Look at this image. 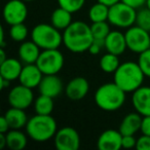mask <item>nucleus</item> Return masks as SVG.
I'll return each mask as SVG.
<instances>
[{"instance_id": "f8f14e48", "label": "nucleus", "mask_w": 150, "mask_h": 150, "mask_svg": "<svg viewBox=\"0 0 150 150\" xmlns=\"http://www.w3.org/2000/svg\"><path fill=\"white\" fill-rule=\"evenodd\" d=\"M90 92V83L82 76L74 77L66 84L65 94L71 101H79L88 96Z\"/></svg>"}, {"instance_id": "f03ea898", "label": "nucleus", "mask_w": 150, "mask_h": 150, "mask_svg": "<svg viewBox=\"0 0 150 150\" xmlns=\"http://www.w3.org/2000/svg\"><path fill=\"white\" fill-rule=\"evenodd\" d=\"M127 93L121 90L114 81L106 82L99 86L94 95L96 105L103 111L113 112L125 105Z\"/></svg>"}, {"instance_id": "1a4fd4ad", "label": "nucleus", "mask_w": 150, "mask_h": 150, "mask_svg": "<svg viewBox=\"0 0 150 150\" xmlns=\"http://www.w3.org/2000/svg\"><path fill=\"white\" fill-rule=\"evenodd\" d=\"M80 136L72 127H64L57 131L54 144L58 150H78L80 147Z\"/></svg>"}, {"instance_id": "412c9836", "label": "nucleus", "mask_w": 150, "mask_h": 150, "mask_svg": "<svg viewBox=\"0 0 150 150\" xmlns=\"http://www.w3.org/2000/svg\"><path fill=\"white\" fill-rule=\"evenodd\" d=\"M4 116L8 121L11 129H21L23 127H26L28 120H29L27 113H26V111L24 109L15 108V107H11L5 112Z\"/></svg>"}, {"instance_id": "20e7f679", "label": "nucleus", "mask_w": 150, "mask_h": 150, "mask_svg": "<svg viewBox=\"0 0 150 150\" xmlns=\"http://www.w3.org/2000/svg\"><path fill=\"white\" fill-rule=\"evenodd\" d=\"M25 129L27 135L33 141L46 142L50 139H54L58 131V125L52 114H35L29 118Z\"/></svg>"}, {"instance_id": "c756f323", "label": "nucleus", "mask_w": 150, "mask_h": 150, "mask_svg": "<svg viewBox=\"0 0 150 150\" xmlns=\"http://www.w3.org/2000/svg\"><path fill=\"white\" fill-rule=\"evenodd\" d=\"M59 3V6L75 13L79 11L83 7L86 0H57Z\"/></svg>"}, {"instance_id": "2eb2a0df", "label": "nucleus", "mask_w": 150, "mask_h": 150, "mask_svg": "<svg viewBox=\"0 0 150 150\" xmlns=\"http://www.w3.org/2000/svg\"><path fill=\"white\" fill-rule=\"evenodd\" d=\"M132 104L142 116L150 115V86H142L132 93Z\"/></svg>"}, {"instance_id": "72a5a7b5", "label": "nucleus", "mask_w": 150, "mask_h": 150, "mask_svg": "<svg viewBox=\"0 0 150 150\" xmlns=\"http://www.w3.org/2000/svg\"><path fill=\"white\" fill-rule=\"evenodd\" d=\"M136 143H137V139L134 137V135L122 136V141H121V146H122V148H125V149L136 148Z\"/></svg>"}, {"instance_id": "58836bf2", "label": "nucleus", "mask_w": 150, "mask_h": 150, "mask_svg": "<svg viewBox=\"0 0 150 150\" xmlns=\"http://www.w3.org/2000/svg\"><path fill=\"white\" fill-rule=\"evenodd\" d=\"M11 80L6 79V78H3L1 77V84H0V88H1V90H4V88H7L9 86V84H11Z\"/></svg>"}, {"instance_id": "6ab92c4d", "label": "nucleus", "mask_w": 150, "mask_h": 150, "mask_svg": "<svg viewBox=\"0 0 150 150\" xmlns=\"http://www.w3.org/2000/svg\"><path fill=\"white\" fill-rule=\"evenodd\" d=\"M23 69L22 61L15 58H7L4 62L0 63V76L13 81L19 79L20 74Z\"/></svg>"}, {"instance_id": "423d86ee", "label": "nucleus", "mask_w": 150, "mask_h": 150, "mask_svg": "<svg viewBox=\"0 0 150 150\" xmlns=\"http://www.w3.org/2000/svg\"><path fill=\"white\" fill-rule=\"evenodd\" d=\"M137 9L119 1L109 6L108 22L118 29H127L136 24Z\"/></svg>"}, {"instance_id": "a211bd4d", "label": "nucleus", "mask_w": 150, "mask_h": 150, "mask_svg": "<svg viewBox=\"0 0 150 150\" xmlns=\"http://www.w3.org/2000/svg\"><path fill=\"white\" fill-rule=\"evenodd\" d=\"M41 48L33 41H23L19 46V59L23 64H35L41 52Z\"/></svg>"}, {"instance_id": "f704fd0d", "label": "nucleus", "mask_w": 150, "mask_h": 150, "mask_svg": "<svg viewBox=\"0 0 150 150\" xmlns=\"http://www.w3.org/2000/svg\"><path fill=\"white\" fill-rule=\"evenodd\" d=\"M141 134L143 135L150 136V115L142 117V123H141Z\"/></svg>"}, {"instance_id": "7c9ffc66", "label": "nucleus", "mask_w": 150, "mask_h": 150, "mask_svg": "<svg viewBox=\"0 0 150 150\" xmlns=\"http://www.w3.org/2000/svg\"><path fill=\"white\" fill-rule=\"evenodd\" d=\"M137 62L140 65L146 77L150 78V48L139 54Z\"/></svg>"}, {"instance_id": "4468645a", "label": "nucleus", "mask_w": 150, "mask_h": 150, "mask_svg": "<svg viewBox=\"0 0 150 150\" xmlns=\"http://www.w3.org/2000/svg\"><path fill=\"white\" fill-rule=\"evenodd\" d=\"M122 135L119 129H109L102 132L97 140V147L100 150H119L121 146Z\"/></svg>"}, {"instance_id": "a878e982", "label": "nucleus", "mask_w": 150, "mask_h": 150, "mask_svg": "<svg viewBox=\"0 0 150 150\" xmlns=\"http://www.w3.org/2000/svg\"><path fill=\"white\" fill-rule=\"evenodd\" d=\"M109 6L102 2H97L88 11V19L92 23L108 21Z\"/></svg>"}, {"instance_id": "c85d7f7f", "label": "nucleus", "mask_w": 150, "mask_h": 150, "mask_svg": "<svg viewBox=\"0 0 150 150\" xmlns=\"http://www.w3.org/2000/svg\"><path fill=\"white\" fill-rule=\"evenodd\" d=\"M135 25L150 32V9L148 7H141L137 11Z\"/></svg>"}, {"instance_id": "4be33fe9", "label": "nucleus", "mask_w": 150, "mask_h": 150, "mask_svg": "<svg viewBox=\"0 0 150 150\" xmlns=\"http://www.w3.org/2000/svg\"><path fill=\"white\" fill-rule=\"evenodd\" d=\"M5 136H6L7 147L11 150H23L27 146L29 136L21 129H11L5 134Z\"/></svg>"}, {"instance_id": "f3484780", "label": "nucleus", "mask_w": 150, "mask_h": 150, "mask_svg": "<svg viewBox=\"0 0 150 150\" xmlns=\"http://www.w3.org/2000/svg\"><path fill=\"white\" fill-rule=\"evenodd\" d=\"M105 50L106 52L117 56L125 54V52L127 50L125 33L119 30L110 31V33L105 38Z\"/></svg>"}, {"instance_id": "2f4dec72", "label": "nucleus", "mask_w": 150, "mask_h": 150, "mask_svg": "<svg viewBox=\"0 0 150 150\" xmlns=\"http://www.w3.org/2000/svg\"><path fill=\"white\" fill-rule=\"evenodd\" d=\"M136 149L137 150H150V136L143 135V134H142V135L137 139Z\"/></svg>"}, {"instance_id": "bb28decb", "label": "nucleus", "mask_w": 150, "mask_h": 150, "mask_svg": "<svg viewBox=\"0 0 150 150\" xmlns=\"http://www.w3.org/2000/svg\"><path fill=\"white\" fill-rule=\"evenodd\" d=\"M91 30H92L94 39L98 40H105L109 33H110V24L108 21L104 22H96L92 23L91 25Z\"/></svg>"}, {"instance_id": "a19ab883", "label": "nucleus", "mask_w": 150, "mask_h": 150, "mask_svg": "<svg viewBox=\"0 0 150 150\" xmlns=\"http://www.w3.org/2000/svg\"><path fill=\"white\" fill-rule=\"evenodd\" d=\"M6 54H5V50L3 47H0V63L4 62L6 60Z\"/></svg>"}, {"instance_id": "39448f33", "label": "nucleus", "mask_w": 150, "mask_h": 150, "mask_svg": "<svg viewBox=\"0 0 150 150\" xmlns=\"http://www.w3.org/2000/svg\"><path fill=\"white\" fill-rule=\"evenodd\" d=\"M52 24L41 23L31 31V39L43 50L59 48L63 43V34Z\"/></svg>"}, {"instance_id": "b1692460", "label": "nucleus", "mask_w": 150, "mask_h": 150, "mask_svg": "<svg viewBox=\"0 0 150 150\" xmlns=\"http://www.w3.org/2000/svg\"><path fill=\"white\" fill-rule=\"evenodd\" d=\"M54 98L40 94L34 100V110L36 114L50 115L54 111Z\"/></svg>"}, {"instance_id": "c9c22d12", "label": "nucleus", "mask_w": 150, "mask_h": 150, "mask_svg": "<svg viewBox=\"0 0 150 150\" xmlns=\"http://www.w3.org/2000/svg\"><path fill=\"white\" fill-rule=\"evenodd\" d=\"M121 1L127 3V4L129 5V6L134 7V8L139 9V8H141V7L145 6L147 0H121Z\"/></svg>"}, {"instance_id": "cd10ccee", "label": "nucleus", "mask_w": 150, "mask_h": 150, "mask_svg": "<svg viewBox=\"0 0 150 150\" xmlns=\"http://www.w3.org/2000/svg\"><path fill=\"white\" fill-rule=\"evenodd\" d=\"M29 35L27 26L24 23L16 24V25L11 26L9 29V36L16 42H23L26 40V38Z\"/></svg>"}, {"instance_id": "e433bc0d", "label": "nucleus", "mask_w": 150, "mask_h": 150, "mask_svg": "<svg viewBox=\"0 0 150 150\" xmlns=\"http://www.w3.org/2000/svg\"><path fill=\"white\" fill-rule=\"evenodd\" d=\"M9 129H11L9 123L7 121V119L5 118V116L3 115V116L0 117V133L6 134Z\"/></svg>"}, {"instance_id": "473e14b6", "label": "nucleus", "mask_w": 150, "mask_h": 150, "mask_svg": "<svg viewBox=\"0 0 150 150\" xmlns=\"http://www.w3.org/2000/svg\"><path fill=\"white\" fill-rule=\"evenodd\" d=\"M105 48V40H98V39H94L92 45L90 46L88 52H90L91 54H99L101 52V50Z\"/></svg>"}, {"instance_id": "ea45409f", "label": "nucleus", "mask_w": 150, "mask_h": 150, "mask_svg": "<svg viewBox=\"0 0 150 150\" xmlns=\"http://www.w3.org/2000/svg\"><path fill=\"white\" fill-rule=\"evenodd\" d=\"M98 1L99 2H102V3H104V4L108 5V6H111V5L119 2V1H121V0H98Z\"/></svg>"}, {"instance_id": "4c0bfd02", "label": "nucleus", "mask_w": 150, "mask_h": 150, "mask_svg": "<svg viewBox=\"0 0 150 150\" xmlns=\"http://www.w3.org/2000/svg\"><path fill=\"white\" fill-rule=\"evenodd\" d=\"M4 147H7L6 136H5V134L0 133V148H1V149H3Z\"/></svg>"}, {"instance_id": "ddd939ff", "label": "nucleus", "mask_w": 150, "mask_h": 150, "mask_svg": "<svg viewBox=\"0 0 150 150\" xmlns=\"http://www.w3.org/2000/svg\"><path fill=\"white\" fill-rule=\"evenodd\" d=\"M63 90H64V83L58 74L43 75L41 82L38 86L39 94L52 97L54 99L60 96L63 93Z\"/></svg>"}, {"instance_id": "37998d69", "label": "nucleus", "mask_w": 150, "mask_h": 150, "mask_svg": "<svg viewBox=\"0 0 150 150\" xmlns=\"http://www.w3.org/2000/svg\"><path fill=\"white\" fill-rule=\"evenodd\" d=\"M25 2H31V1H34V0H23Z\"/></svg>"}, {"instance_id": "79ce46f5", "label": "nucleus", "mask_w": 150, "mask_h": 150, "mask_svg": "<svg viewBox=\"0 0 150 150\" xmlns=\"http://www.w3.org/2000/svg\"><path fill=\"white\" fill-rule=\"evenodd\" d=\"M145 6H146V7H148V8L150 9V0H147V1H146Z\"/></svg>"}, {"instance_id": "5701e85b", "label": "nucleus", "mask_w": 150, "mask_h": 150, "mask_svg": "<svg viewBox=\"0 0 150 150\" xmlns=\"http://www.w3.org/2000/svg\"><path fill=\"white\" fill-rule=\"evenodd\" d=\"M72 22V13L61 6L57 7L50 16V24L61 31L68 28Z\"/></svg>"}, {"instance_id": "dca6fc26", "label": "nucleus", "mask_w": 150, "mask_h": 150, "mask_svg": "<svg viewBox=\"0 0 150 150\" xmlns=\"http://www.w3.org/2000/svg\"><path fill=\"white\" fill-rule=\"evenodd\" d=\"M43 77V73L41 72L36 64H25L20 74L19 81L21 84L30 88H38Z\"/></svg>"}, {"instance_id": "6e6552de", "label": "nucleus", "mask_w": 150, "mask_h": 150, "mask_svg": "<svg viewBox=\"0 0 150 150\" xmlns=\"http://www.w3.org/2000/svg\"><path fill=\"white\" fill-rule=\"evenodd\" d=\"M127 50L140 54L150 48V32L137 25L127 28L125 32Z\"/></svg>"}, {"instance_id": "7ed1b4c3", "label": "nucleus", "mask_w": 150, "mask_h": 150, "mask_svg": "<svg viewBox=\"0 0 150 150\" xmlns=\"http://www.w3.org/2000/svg\"><path fill=\"white\" fill-rule=\"evenodd\" d=\"M138 62L127 61L119 65L117 70L113 73V81L125 93H134L142 86L145 78Z\"/></svg>"}, {"instance_id": "aec40b11", "label": "nucleus", "mask_w": 150, "mask_h": 150, "mask_svg": "<svg viewBox=\"0 0 150 150\" xmlns=\"http://www.w3.org/2000/svg\"><path fill=\"white\" fill-rule=\"evenodd\" d=\"M142 115L138 113L137 111L135 112H129L125 115L121 120L119 125V132L121 135H134L137 134L141 129V123H142Z\"/></svg>"}, {"instance_id": "0eeeda50", "label": "nucleus", "mask_w": 150, "mask_h": 150, "mask_svg": "<svg viewBox=\"0 0 150 150\" xmlns=\"http://www.w3.org/2000/svg\"><path fill=\"white\" fill-rule=\"evenodd\" d=\"M35 64L41 70L43 75L58 74L64 67V54L59 50V48L43 50H41Z\"/></svg>"}, {"instance_id": "f257e3e1", "label": "nucleus", "mask_w": 150, "mask_h": 150, "mask_svg": "<svg viewBox=\"0 0 150 150\" xmlns=\"http://www.w3.org/2000/svg\"><path fill=\"white\" fill-rule=\"evenodd\" d=\"M94 41L91 26L86 22L74 21L63 32V44L73 54L88 52Z\"/></svg>"}, {"instance_id": "9d476101", "label": "nucleus", "mask_w": 150, "mask_h": 150, "mask_svg": "<svg viewBox=\"0 0 150 150\" xmlns=\"http://www.w3.org/2000/svg\"><path fill=\"white\" fill-rule=\"evenodd\" d=\"M28 17V7L23 0H9L3 7V19L9 26L21 24Z\"/></svg>"}, {"instance_id": "393cba45", "label": "nucleus", "mask_w": 150, "mask_h": 150, "mask_svg": "<svg viewBox=\"0 0 150 150\" xmlns=\"http://www.w3.org/2000/svg\"><path fill=\"white\" fill-rule=\"evenodd\" d=\"M118 57L119 56H117V54H111L108 52L103 54L100 59V62H99L101 70L107 74H113L120 65Z\"/></svg>"}, {"instance_id": "9b49d317", "label": "nucleus", "mask_w": 150, "mask_h": 150, "mask_svg": "<svg viewBox=\"0 0 150 150\" xmlns=\"http://www.w3.org/2000/svg\"><path fill=\"white\" fill-rule=\"evenodd\" d=\"M7 101L11 107L26 110L34 103V94L32 88L20 83L9 91Z\"/></svg>"}]
</instances>
